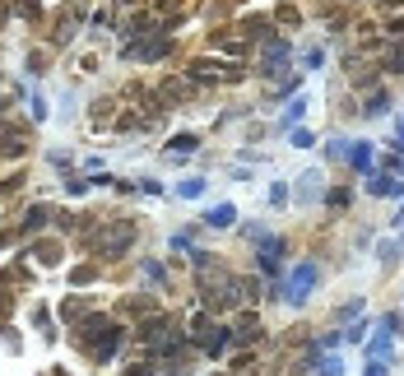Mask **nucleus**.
Instances as JSON below:
<instances>
[{"label": "nucleus", "mask_w": 404, "mask_h": 376, "mask_svg": "<svg viewBox=\"0 0 404 376\" xmlns=\"http://www.w3.org/2000/svg\"><path fill=\"white\" fill-rule=\"evenodd\" d=\"M121 339H125V330L116 325V321H107V325L98 330V334H94V339H89V344H84V348H89V353H94V362H107L112 353H116V348H121Z\"/></svg>", "instance_id": "f257e3e1"}, {"label": "nucleus", "mask_w": 404, "mask_h": 376, "mask_svg": "<svg viewBox=\"0 0 404 376\" xmlns=\"http://www.w3.org/2000/svg\"><path fill=\"white\" fill-rule=\"evenodd\" d=\"M130 242H135V223H112L107 233L98 237V251L116 260V256H125V251H130Z\"/></svg>", "instance_id": "f03ea898"}, {"label": "nucleus", "mask_w": 404, "mask_h": 376, "mask_svg": "<svg viewBox=\"0 0 404 376\" xmlns=\"http://www.w3.org/2000/svg\"><path fill=\"white\" fill-rule=\"evenodd\" d=\"M191 75H195V79L214 75V79H223V84H237V79H242V65H233V61H209V56H200V61H191Z\"/></svg>", "instance_id": "7ed1b4c3"}, {"label": "nucleus", "mask_w": 404, "mask_h": 376, "mask_svg": "<svg viewBox=\"0 0 404 376\" xmlns=\"http://www.w3.org/2000/svg\"><path fill=\"white\" fill-rule=\"evenodd\" d=\"M24 149H28L24 130L10 125V121H0V158H24Z\"/></svg>", "instance_id": "20e7f679"}, {"label": "nucleus", "mask_w": 404, "mask_h": 376, "mask_svg": "<svg viewBox=\"0 0 404 376\" xmlns=\"http://www.w3.org/2000/svg\"><path fill=\"white\" fill-rule=\"evenodd\" d=\"M311 288H316V265H297V274H293V283H288V298L302 307V302L311 298Z\"/></svg>", "instance_id": "39448f33"}, {"label": "nucleus", "mask_w": 404, "mask_h": 376, "mask_svg": "<svg viewBox=\"0 0 404 376\" xmlns=\"http://www.w3.org/2000/svg\"><path fill=\"white\" fill-rule=\"evenodd\" d=\"M168 51H172L168 37H149L144 47H125V56H135V61H163Z\"/></svg>", "instance_id": "423d86ee"}, {"label": "nucleus", "mask_w": 404, "mask_h": 376, "mask_svg": "<svg viewBox=\"0 0 404 376\" xmlns=\"http://www.w3.org/2000/svg\"><path fill=\"white\" fill-rule=\"evenodd\" d=\"M168 334H172V316H154V321H144V325H140V339L149 348H154L158 339H168Z\"/></svg>", "instance_id": "0eeeda50"}, {"label": "nucleus", "mask_w": 404, "mask_h": 376, "mask_svg": "<svg viewBox=\"0 0 404 376\" xmlns=\"http://www.w3.org/2000/svg\"><path fill=\"white\" fill-rule=\"evenodd\" d=\"M204 223H214V228H228V223H237V209H233V204H218V209H209V214H204Z\"/></svg>", "instance_id": "6e6552de"}, {"label": "nucleus", "mask_w": 404, "mask_h": 376, "mask_svg": "<svg viewBox=\"0 0 404 376\" xmlns=\"http://www.w3.org/2000/svg\"><path fill=\"white\" fill-rule=\"evenodd\" d=\"M195 144H200L195 135H177V140H168V158H186Z\"/></svg>", "instance_id": "1a4fd4ad"}, {"label": "nucleus", "mask_w": 404, "mask_h": 376, "mask_svg": "<svg viewBox=\"0 0 404 376\" xmlns=\"http://www.w3.org/2000/svg\"><path fill=\"white\" fill-rule=\"evenodd\" d=\"M372 195H376V200H390V195H400V181H390V177H372Z\"/></svg>", "instance_id": "9d476101"}, {"label": "nucleus", "mask_w": 404, "mask_h": 376, "mask_svg": "<svg viewBox=\"0 0 404 376\" xmlns=\"http://www.w3.org/2000/svg\"><path fill=\"white\" fill-rule=\"evenodd\" d=\"M47 219H51V209H42V204H37V209H28V219H24V228H19V233H37Z\"/></svg>", "instance_id": "9b49d317"}, {"label": "nucleus", "mask_w": 404, "mask_h": 376, "mask_svg": "<svg viewBox=\"0 0 404 376\" xmlns=\"http://www.w3.org/2000/svg\"><path fill=\"white\" fill-rule=\"evenodd\" d=\"M372 149H367V144H353V149H349V163H353V168H362V172H367V168H372Z\"/></svg>", "instance_id": "f8f14e48"}, {"label": "nucleus", "mask_w": 404, "mask_h": 376, "mask_svg": "<svg viewBox=\"0 0 404 376\" xmlns=\"http://www.w3.org/2000/svg\"><path fill=\"white\" fill-rule=\"evenodd\" d=\"M33 251H37V256H42L47 265H51V260H61V242H37Z\"/></svg>", "instance_id": "ddd939ff"}, {"label": "nucleus", "mask_w": 404, "mask_h": 376, "mask_svg": "<svg viewBox=\"0 0 404 376\" xmlns=\"http://www.w3.org/2000/svg\"><path fill=\"white\" fill-rule=\"evenodd\" d=\"M349 200H353V195H349L344 186H335V190L326 195V204H330V209H349Z\"/></svg>", "instance_id": "4468645a"}, {"label": "nucleus", "mask_w": 404, "mask_h": 376, "mask_svg": "<svg viewBox=\"0 0 404 376\" xmlns=\"http://www.w3.org/2000/svg\"><path fill=\"white\" fill-rule=\"evenodd\" d=\"M177 190H182L186 200H195V195H204V181H200V177H191V181H182V186H177Z\"/></svg>", "instance_id": "2eb2a0df"}, {"label": "nucleus", "mask_w": 404, "mask_h": 376, "mask_svg": "<svg viewBox=\"0 0 404 376\" xmlns=\"http://www.w3.org/2000/svg\"><path fill=\"white\" fill-rule=\"evenodd\" d=\"M61 316H65V321H84V302H79V298H70V302L61 307Z\"/></svg>", "instance_id": "dca6fc26"}, {"label": "nucleus", "mask_w": 404, "mask_h": 376, "mask_svg": "<svg viewBox=\"0 0 404 376\" xmlns=\"http://www.w3.org/2000/svg\"><path fill=\"white\" fill-rule=\"evenodd\" d=\"M214 47H218V51H228V56H247V42H237V37H233V42H223V37H218Z\"/></svg>", "instance_id": "f3484780"}, {"label": "nucleus", "mask_w": 404, "mask_h": 376, "mask_svg": "<svg viewBox=\"0 0 404 376\" xmlns=\"http://www.w3.org/2000/svg\"><path fill=\"white\" fill-rule=\"evenodd\" d=\"M237 334H261V321H256V316H242V321H237Z\"/></svg>", "instance_id": "a211bd4d"}, {"label": "nucleus", "mask_w": 404, "mask_h": 376, "mask_svg": "<svg viewBox=\"0 0 404 376\" xmlns=\"http://www.w3.org/2000/svg\"><path fill=\"white\" fill-rule=\"evenodd\" d=\"M390 75H400V70H404V47H395V51H390Z\"/></svg>", "instance_id": "6ab92c4d"}, {"label": "nucleus", "mask_w": 404, "mask_h": 376, "mask_svg": "<svg viewBox=\"0 0 404 376\" xmlns=\"http://www.w3.org/2000/svg\"><path fill=\"white\" fill-rule=\"evenodd\" d=\"M358 312H362V302H358V298H353V302H344V312H340V321H353Z\"/></svg>", "instance_id": "aec40b11"}, {"label": "nucleus", "mask_w": 404, "mask_h": 376, "mask_svg": "<svg viewBox=\"0 0 404 376\" xmlns=\"http://www.w3.org/2000/svg\"><path fill=\"white\" fill-rule=\"evenodd\" d=\"M386 107H390V98H386V93H376L372 102H367V116H372V111H386Z\"/></svg>", "instance_id": "412c9836"}, {"label": "nucleus", "mask_w": 404, "mask_h": 376, "mask_svg": "<svg viewBox=\"0 0 404 376\" xmlns=\"http://www.w3.org/2000/svg\"><path fill=\"white\" fill-rule=\"evenodd\" d=\"M98 279V269L94 265H84V269H75V283H94Z\"/></svg>", "instance_id": "4be33fe9"}, {"label": "nucleus", "mask_w": 404, "mask_h": 376, "mask_svg": "<svg viewBox=\"0 0 404 376\" xmlns=\"http://www.w3.org/2000/svg\"><path fill=\"white\" fill-rule=\"evenodd\" d=\"M283 200H288V186H283V181H279V186H270V204H283Z\"/></svg>", "instance_id": "5701e85b"}, {"label": "nucleus", "mask_w": 404, "mask_h": 376, "mask_svg": "<svg viewBox=\"0 0 404 376\" xmlns=\"http://www.w3.org/2000/svg\"><path fill=\"white\" fill-rule=\"evenodd\" d=\"M144 274H149L154 283H163V269H158V260H144Z\"/></svg>", "instance_id": "b1692460"}, {"label": "nucleus", "mask_w": 404, "mask_h": 376, "mask_svg": "<svg viewBox=\"0 0 404 376\" xmlns=\"http://www.w3.org/2000/svg\"><path fill=\"white\" fill-rule=\"evenodd\" d=\"M362 376H386V362H372V358H367V372H362Z\"/></svg>", "instance_id": "393cba45"}, {"label": "nucleus", "mask_w": 404, "mask_h": 376, "mask_svg": "<svg viewBox=\"0 0 404 376\" xmlns=\"http://www.w3.org/2000/svg\"><path fill=\"white\" fill-rule=\"evenodd\" d=\"M321 376H344V367H340V358H335V362H326V367H321Z\"/></svg>", "instance_id": "a878e982"}, {"label": "nucleus", "mask_w": 404, "mask_h": 376, "mask_svg": "<svg viewBox=\"0 0 404 376\" xmlns=\"http://www.w3.org/2000/svg\"><path fill=\"white\" fill-rule=\"evenodd\" d=\"M390 33H404V15H400V19H390Z\"/></svg>", "instance_id": "bb28decb"}, {"label": "nucleus", "mask_w": 404, "mask_h": 376, "mask_svg": "<svg viewBox=\"0 0 404 376\" xmlns=\"http://www.w3.org/2000/svg\"><path fill=\"white\" fill-rule=\"evenodd\" d=\"M5 19H10V5H5V0H0V24H5Z\"/></svg>", "instance_id": "cd10ccee"}, {"label": "nucleus", "mask_w": 404, "mask_h": 376, "mask_svg": "<svg viewBox=\"0 0 404 376\" xmlns=\"http://www.w3.org/2000/svg\"><path fill=\"white\" fill-rule=\"evenodd\" d=\"M10 242H15V233H0V247H10Z\"/></svg>", "instance_id": "c85d7f7f"}]
</instances>
